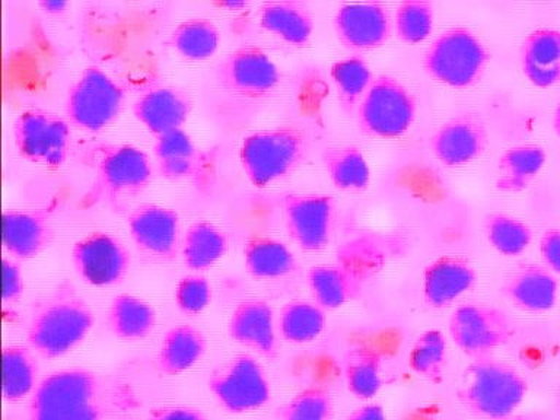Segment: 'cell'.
<instances>
[{
    "mask_svg": "<svg viewBox=\"0 0 560 420\" xmlns=\"http://www.w3.org/2000/svg\"><path fill=\"white\" fill-rule=\"evenodd\" d=\"M95 326L90 304L72 282L63 280L34 305L26 341L39 358L59 359L77 349Z\"/></svg>",
    "mask_w": 560,
    "mask_h": 420,
    "instance_id": "1",
    "label": "cell"
},
{
    "mask_svg": "<svg viewBox=\"0 0 560 420\" xmlns=\"http://www.w3.org/2000/svg\"><path fill=\"white\" fill-rule=\"evenodd\" d=\"M104 385L85 368L50 372L30 397L28 420H104Z\"/></svg>",
    "mask_w": 560,
    "mask_h": 420,
    "instance_id": "2",
    "label": "cell"
},
{
    "mask_svg": "<svg viewBox=\"0 0 560 420\" xmlns=\"http://www.w3.org/2000/svg\"><path fill=\"white\" fill-rule=\"evenodd\" d=\"M527 393L528 383L516 368L488 357L464 368L457 400L477 418L503 420L515 413Z\"/></svg>",
    "mask_w": 560,
    "mask_h": 420,
    "instance_id": "3",
    "label": "cell"
},
{
    "mask_svg": "<svg viewBox=\"0 0 560 420\" xmlns=\"http://www.w3.org/2000/svg\"><path fill=\"white\" fill-rule=\"evenodd\" d=\"M308 138L295 126L254 131L240 147V162L254 187L265 188L289 177L308 155Z\"/></svg>",
    "mask_w": 560,
    "mask_h": 420,
    "instance_id": "4",
    "label": "cell"
},
{
    "mask_svg": "<svg viewBox=\"0 0 560 420\" xmlns=\"http://www.w3.org/2000/svg\"><path fill=\"white\" fill-rule=\"evenodd\" d=\"M490 61L485 43L467 26L442 31L423 55L428 77L441 85L467 90L483 79Z\"/></svg>",
    "mask_w": 560,
    "mask_h": 420,
    "instance_id": "5",
    "label": "cell"
},
{
    "mask_svg": "<svg viewBox=\"0 0 560 420\" xmlns=\"http://www.w3.org/2000/svg\"><path fill=\"white\" fill-rule=\"evenodd\" d=\"M418 116L413 92L392 74H378L361 104L357 118L359 130L370 138L398 139L411 129Z\"/></svg>",
    "mask_w": 560,
    "mask_h": 420,
    "instance_id": "6",
    "label": "cell"
},
{
    "mask_svg": "<svg viewBox=\"0 0 560 420\" xmlns=\"http://www.w3.org/2000/svg\"><path fill=\"white\" fill-rule=\"evenodd\" d=\"M95 183L86 201L118 203L140 195L152 179V164L147 153L133 144H101L94 156Z\"/></svg>",
    "mask_w": 560,
    "mask_h": 420,
    "instance_id": "7",
    "label": "cell"
},
{
    "mask_svg": "<svg viewBox=\"0 0 560 420\" xmlns=\"http://www.w3.org/2000/svg\"><path fill=\"white\" fill-rule=\"evenodd\" d=\"M125 88L96 66H88L74 79L66 95L65 112L70 125L101 131L120 116Z\"/></svg>",
    "mask_w": 560,
    "mask_h": 420,
    "instance_id": "8",
    "label": "cell"
},
{
    "mask_svg": "<svg viewBox=\"0 0 560 420\" xmlns=\"http://www.w3.org/2000/svg\"><path fill=\"white\" fill-rule=\"evenodd\" d=\"M208 387L218 405L231 415L260 410L271 398L265 368L248 353L235 354L214 366Z\"/></svg>",
    "mask_w": 560,
    "mask_h": 420,
    "instance_id": "9",
    "label": "cell"
},
{
    "mask_svg": "<svg viewBox=\"0 0 560 420\" xmlns=\"http://www.w3.org/2000/svg\"><path fill=\"white\" fill-rule=\"evenodd\" d=\"M450 339L462 353L475 359L493 357L510 343L515 328L505 311L497 306L468 302L458 305L448 319Z\"/></svg>",
    "mask_w": 560,
    "mask_h": 420,
    "instance_id": "10",
    "label": "cell"
},
{
    "mask_svg": "<svg viewBox=\"0 0 560 420\" xmlns=\"http://www.w3.org/2000/svg\"><path fill=\"white\" fill-rule=\"evenodd\" d=\"M12 131L16 151L25 161L56 170L68 160L72 144L68 118L28 108L16 117Z\"/></svg>",
    "mask_w": 560,
    "mask_h": 420,
    "instance_id": "11",
    "label": "cell"
},
{
    "mask_svg": "<svg viewBox=\"0 0 560 420\" xmlns=\"http://www.w3.org/2000/svg\"><path fill=\"white\" fill-rule=\"evenodd\" d=\"M160 174L171 182H188L200 192H210L217 183V153L203 151L184 129L156 138L153 144Z\"/></svg>",
    "mask_w": 560,
    "mask_h": 420,
    "instance_id": "12",
    "label": "cell"
},
{
    "mask_svg": "<svg viewBox=\"0 0 560 420\" xmlns=\"http://www.w3.org/2000/svg\"><path fill=\"white\" fill-rule=\"evenodd\" d=\"M70 260L79 279L95 288L121 283L131 266L125 243L104 231L90 232L78 240L70 252Z\"/></svg>",
    "mask_w": 560,
    "mask_h": 420,
    "instance_id": "13",
    "label": "cell"
},
{
    "mask_svg": "<svg viewBox=\"0 0 560 420\" xmlns=\"http://www.w3.org/2000/svg\"><path fill=\"white\" fill-rule=\"evenodd\" d=\"M289 238L308 253L322 252L330 244L336 203L326 195L288 192L280 200Z\"/></svg>",
    "mask_w": 560,
    "mask_h": 420,
    "instance_id": "14",
    "label": "cell"
},
{
    "mask_svg": "<svg viewBox=\"0 0 560 420\" xmlns=\"http://www.w3.org/2000/svg\"><path fill=\"white\" fill-rule=\"evenodd\" d=\"M219 85L243 100H262L279 86L280 70L271 57L257 46H241L231 51L217 69Z\"/></svg>",
    "mask_w": 560,
    "mask_h": 420,
    "instance_id": "15",
    "label": "cell"
},
{
    "mask_svg": "<svg viewBox=\"0 0 560 420\" xmlns=\"http://www.w3.org/2000/svg\"><path fill=\"white\" fill-rule=\"evenodd\" d=\"M489 144V131L476 113H458L442 122L431 138L429 149L445 168H462L479 160Z\"/></svg>",
    "mask_w": 560,
    "mask_h": 420,
    "instance_id": "16",
    "label": "cell"
},
{
    "mask_svg": "<svg viewBox=\"0 0 560 420\" xmlns=\"http://www.w3.org/2000/svg\"><path fill=\"white\" fill-rule=\"evenodd\" d=\"M136 247L158 261H174L182 252V226L178 213L155 203L136 206L127 217Z\"/></svg>",
    "mask_w": 560,
    "mask_h": 420,
    "instance_id": "17",
    "label": "cell"
},
{
    "mask_svg": "<svg viewBox=\"0 0 560 420\" xmlns=\"http://www.w3.org/2000/svg\"><path fill=\"white\" fill-rule=\"evenodd\" d=\"M393 25L388 8L380 2L340 4L332 20L339 42L358 51L385 46L392 37Z\"/></svg>",
    "mask_w": 560,
    "mask_h": 420,
    "instance_id": "18",
    "label": "cell"
},
{
    "mask_svg": "<svg viewBox=\"0 0 560 420\" xmlns=\"http://www.w3.org/2000/svg\"><path fill=\"white\" fill-rule=\"evenodd\" d=\"M228 335L236 343L262 358L270 361L278 358V322L275 319L273 308L267 301H241L232 310L228 322Z\"/></svg>",
    "mask_w": 560,
    "mask_h": 420,
    "instance_id": "19",
    "label": "cell"
},
{
    "mask_svg": "<svg viewBox=\"0 0 560 420\" xmlns=\"http://www.w3.org/2000/svg\"><path fill=\"white\" fill-rule=\"evenodd\" d=\"M52 206L44 209H7L2 214L3 247L18 260L37 257L51 244Z\"/></svg>",
    "mask_w": 560,
    "mask_h": 420,
    "instance_id": "20",
    "label": "cell"
},
{
    "mask_svg": "<svg viewBox=\"0 0 560 420\" xmlns=\"http://www.w3.org/2000/svg\"><path fill=\"white\" fill-rule=\"evenodd\" d=\"M477 282V271L468 258L445 254L429 262L423 270V301L429 308L453 305Z\"/></svg>",
    "mask_w": 560,
    "mask_h": 420,
    "instance_id": "21",
    "label": "cell"
},
{
    "mask_svg": "<svg viewBox=\"0 0 560 420\" xmlns=\"http://www.w3.org/2000/svg\"><path fill=\"white\" fill-rule=\"evenodd\" d=\"M136 120L155 138L183 129L192 112L188 92L174 86H153L142 92L131 107Z\"/></svg>",
    "mask_w": 560,
    "mask_h": 420,
    "instance_id": "22",
    "label": "cell"
},
{
    "mask_svg": "<svg viewBox=\"0 0 560 420\" xmlns=\"http://www.w3.org/2000/svg\"><path fill=\"white\" fill-rule=\"evenodd\" d=\"M502 293L516 308L547 313L558 302L559 282L545 265L523 262L508 276Z\"/></svg>",
    "mask_w": 560,
    "mask_h": 420,
    "instance_id": "23",
    "label": "cell"
},
{
    "mask_svg": "<svg viewBox=\"0 0 560 420\" xmlns=\"http://www.w3.org/2000/svg\"><path fill=\"white\" fill-rule=\"evenodd\" d=\"M521 70L533 86L547 88L560 83V30L537 28L520 47Z\"/></svg>",
    "mask_w": 560,
    "mask_h": 420,
    "instance_id": "24",
    "label": "cell"
},
{
    "mask_svg": "<svg viewBox=\"0 0 560 420\" xmlns=\"http://www.w3.org/2000/svg\"><path fill=\"white\" fill-rule=\"evenodd\" d=\"M260 25L292 47H306L314 34V18L304 3L276 0L260 7Z\"/></svg>",
    "mask_w": 560,
    "mask_h": 420,
    "instance_id": "25",
    "label": "cell"
},
{
    "mask_svg": "<svg viewBox=\"0 0 560 420\" xmlns=\"http://www.w3.org/2000/svg\"><path fill=\"white\" fill-rule=\"evenodd\" d=\"M206 349L208 340L199 328L190 324L171 327L158 349V371L166 376L182 375L205 357Z\"/></svg>",
    "mask_w": 560,
    "mask_h": 420,
    "instance_id": "26",
    "label": "cell"
},
{
    "mask_svg": "<svg viewBox=\"0 0 560 420\" xmlns=\"http://www.w3.org/2000/svg\"><path fill=\"white\" fill-rule=\"evenodd\" d=\"M244 266L247 273L258 280L287 278L300 269L295 254L282 241L254 234L245 240Z\"/></svg>",
    "mask_w": 560,
    "mask_h": 420,
    "instance_id": "27",
    "label": "cell"
},
{
    "mask_svg": "<svg viewBox=\"0 0 560 420\" xmlns=\"http://www.w3.org/2000/svg\"><path fill=\"white\" fill-rule=\"evenodd\" d=\"M392 243L380 235H358L337 249V265L365 284L387 266L393 256Z\"/></svg>",
    "mask_w": 560,
    "mask_h": 420,
    "instance_id": "28",
    "label": "cell"
},
{
    "mask_svg": "<svg viewBox=\"0 0 560 420\" xmlns=\"http://www.w3.org/2000/svg\"><path fill=\"white\" fill-rule=\"evenodd\" d=\"M546 149L540 144H516L506 149L498 160V175L494 186L502 192L527 190L537 175L545 168Z\"/></svg>",
    "mask_w": 560,
    "mask_h": 420,
    "instance_id": "29",
    "label": "cell"
},
{
    "mask_svg": "<svg viewBox=\"0 0 560 420\" xmlns=\"http://www.w3.org/2000/svg\"><path fill=\"white\" fill-rule=\"evenodd\" d=\"M306 282L313 301L324 311L349 304L361 295L363 289V283L337 262L311 267Z\"/></svg>",
    "mask_w": 560,
    "mask_h": 420,
    "instance_id": "30",
    "label": "cell"
},
{
    "mask_svg": "<svg viewBox=\"0 0 560 420\" xmlns=\"http://www.w3.org/2000/svg\"><path fill=\"white\" fill-rule=\"evenodd\" d=\"M156 311L147 301L120 293L109 302L107 327L117 339L138 341L147 339L156 327Z\"/></svg>",
    "mask_w": 560,
    "mask_h": 420,
    "instance_id": "31",
    "label": "cell"
},
{
    "mask_svg": "<svg viewBox=\"0 0 560 420\" xmlns=\"http://www.w3.org/2000/svg\"><path fill=\"white\" fill-rule=\"evenodd\" d=\"M383 353L371 345L348 350L343 362L345 384L359 400H371L383 387Z\"/></svg>",
    "mask_w": 560,
    "mask_h": 420,
    "instance_id": "32",
    "label": "cell"
},
{
    "mask_svg": "<svg viewBox=\"0 0 560 420\" xmlns=\"http://www.w3.org/2000/svg\"><path fill=\"white\" fill-rule=\"evenodd\" d=\"M230 247L225 232L208 221H197L187 228L182 240L184 266L191 271H205L217 265Z\"/></svg>",
    "mask_w": 560,
    "mask_h": 420,
    "instance_id": "33",
    "label": "cell"
},
{
    "mask_svg": "<svg viewBox=\"0 0 560 420\" xmlns=\"http://www.w3.org/2000/svg\"><path fill=\"white\" fill-rule=\"evenodd\" d=\"M2 361L4 401L16 405L33 396L39 383V368L33 350L21 345L4 346Z\"/></svg>",
    "mask_w": 560,
    "mask_h": 420,
    "instance_id": "34",
    "label": "cell"
},
{
    "mask_svg": "<svg viewBox=\"0 0 560 420\" xmlns=\"http://www.w3.org/2000/svg\"><path fill=\"white\" fill-rule=\"evenodd\" d=\"M323 164L332 186L341 191L363 192L371 184V168L361 149L353 144L327 148Z\"/></svg>",
    "mask_w": 560,
    "mask_h": 420,
    "instance_id": "35",
    "label": "cell"
},
{
    "mask_svg": "<svg viewBox=\"0 0 560 420\" xmlns=\"http://www.w3.org/2000/svg\"><path fill=\"white\" fill-rule=\"evenodd\" d=\"M326 322V311L314 301H289L280 310L278 332L288 343H311L323 335Z\"/></svg>",
    "mask_w": 560,
    "mask_h": 420,
    "instance_id": "36",
    "label": "cell"
},
{
    "mask_svg": "<svg viewBox=\"0 0 560 420\" xmlns=\"http://www.w3.org/2000/svg\"><path fill=\"white\" fill-rule=\"evenodd\" d=\"M337 98L346 113H357L358 105L374 82V73L362 56H349L335 61L330 68Z\"/></svg>",
    "mask_w": 560,
    "mask_h": 420,
    "instance_id": "37",
    "label": "cell"
},
{
    "mask_svg": "<svg viewBox=\"0 0 560 420\" xmlns=\"http://www.w3.org/2000/svg\"><path fill=\"white\" fill-rule=\"evenodd\" d=\"M171 47L190 60H206L218 51L221 33L213 21L191 18L179 22L170 35Z\"/></svg>",
    "mask_w": 560,
    "mask_h": 420,
    "instance_id": "38",
    "label": "cell"
},
{
    "mask_svg": "<svg viewBox=\"0 0 560 420\" xmlns=\"http://www.w3.org/2000/svg\"><path fill=\"white\" fill-rule=\"evenodd\" d=\"M448 363V341L444 332L432 328L418 336L411 346L407 365L420 378L440 384Z\"/></svg>",
    "mask_w": 560,
    "mask_h": 420,
    "instance_id": "39",
    "label": "cell"
},
{
    "mask_svg": "<svg viewBox=\"0 0 560 420\" xmlns=\"http://www.w3.org/2000/svg\"><path fill=\"white\" fill-rule=\"evenodd\" d=\"M486 240L501 256H521L533 241V230L527 222L511 214L493 212L483 221Z\"/></svg>",
    "mask_w": 560,
    "mask_h": 420,
    "instance_id": "40",
    "label": "cell"
},
{
    "mask_svg": "<svg viewBox=\"0 0 560 420\" xmlns=\"http://www.w3.org/2000/svg\"><path fill=\"white\" fill-rule=\"evenodd\" d=\"M435 25V9L428 0H405L398 4L394 16V31L402 43H423L431 37Z\"/></svg>",
    "mask_w": 560,
    "mask_h": 420,
    "instance_id": "41",
    "label": "cell"
},
{
    "mask_svg": "<svg viewBox=\"0 0 560 420\" xmlns=\"http://www.w3.org/2000/svg\"><path fill=\"white\" fill-rule=\"evenodd\" d=\"M335 415L331 394L318 385L301 389L276 411L278 420H331Z\"/></svg>",
    "mask_w": 560,
    "mask_h": 420,
    "instance_id": "42",
    "label": "cell"
},
{
    "mask_svg": "<svg viewBox=\"0 0 560 420\" xmlns=\"http://www.w3.org/2000/svg\"><path fill=\"white\" fill-rule=\"evenodd\" d=\"M213 291L208 278L201 275H188L178 280L174 301L179 313L195 317L203 313L212 302Z\"/></svg>",
    "mask_w": 560,
    "mask_h": 420,
    "instance_id": "43",
    "label": "cell"
},
{
    "mask_svg": "<svg viewBox=\"0 0 560 420\" xmlns=\"http://www.w3.org/2000/svg\"><path fill=\"white\" fill-rule=\"evenodd\" d=\"M2 273H3V292L2 300L4 304H16L24 295L25 283L24 276L20 265L11 258L4 257L2 260Z\"/></svg>",
    "mask_w": 560,
    "mask_h": 420,
    "instance_id": "44",
    "label": "cell"
},
{
    "mask_svg": "<svg viewBox=\"0 0 560 420\" xmlns=\"http://www.w3.org/2000/svg\"><path fill=\"white\" fill-rule=\"evenodd\" d=\"M540 256L542 262L555 275H560V230L559 228H551L542 232L540 236Z\"/></svg>",
    "mask_w": 560,
    "mask_h": 420,
    "instance_id": "45",
    "label": "cell"
},
{
    "mask_svg": "<svg viewBox=\"0 0 560 420\" xmlns=\"http://www.w3.org/2000/svg\"><path fill=\"white\" fill-rule=\"evenodd\" d=\"M147 420H208L200 410L190 406H160L149 411Z\"/></svg>",
    "mask_w": 560,
    "mask_h": 420,
    "instance_id": "46",
    "label": "cell"
},
{
    "mask_svg": "<svg viewBox=\"0 0 560 420\" xmlns=\"http://www.w3.org/2000/svg\"><path fill=\"white\" fill-rule=\"evenodd\" d=\"M343 420H388L383 405L380 402H368L350 411Z\"/></svg>",
    "mask_w": 560,
    "mask_h": 420,
    "instance_id": "47",
    "label": "cell"
},
{
    "mask_svg": "<svg viewBox=\"0 0 560 420\" xmlns=\"http://www.w3.org/2000/svg\"><path fill=\"white\" fill-rule=\"evenodd\" d=\"M38 8L48 15H60L69 8V3L63 0H43L38 2Z\"/></svg>",
    "mask_w": 560,
    "mask_h": 420,
    "instance_id": "48",
    "label": "cell"
},
{
    "mask_svg": "<svg viewBox=\"0 0 560 420\" xmlns=\"http://www.w3.org/2000/svg\"><path fill=\"white\" fill-rule=\"evenodd\" d=\"M213 7L219 9H225V11L238 12L248 7L247 2H241V0H219L213 2Z\"/></svg>",
    "mask_w": 560,
    "mask_h": 420,
    "instance_id": "49",
    "label": "cell"
},
{
    "mask_svg": "<svg viewBox=\"0 0 560 420\" xmlns=\"http://www.w3.org/2000/svg\"><path fill=\"white\" fill-rule=\"evenodd\" d=\"M551 127H553L555 133L560 138V103L556 105L553 117H551Z\"/></svg>",
    "mask_w": 560,
    "mask_h": 420,
    "instance_id": "50",
    "label": "cell"
},
{
    "mask_svg": "<svg viewBox=\"0 0 560 420\" xmlns=\"http://www.w3.org/2000/svg\"><path fill=\"white\" fill-rule=\"evenodd\" d=\"M556 400H558V406H559V409H560V387L558 389V394H556Z\"/></svg>",
    "mask_w": 560,
    "mask_h": 420,
    "instance_id": "51",
    "label": "cell"
}]
</instances>
